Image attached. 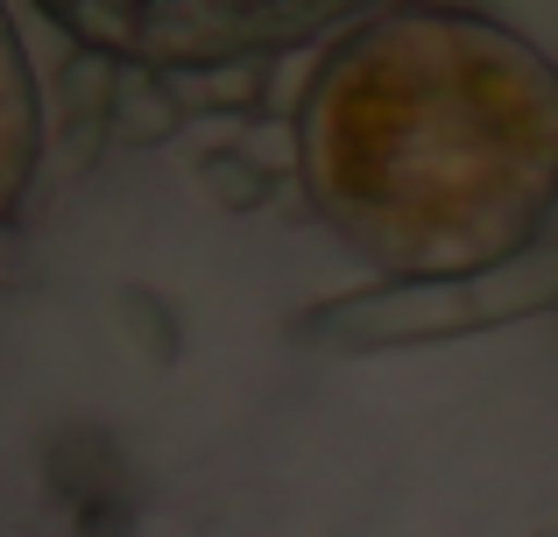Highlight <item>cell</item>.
<instances>
[{
	"mask_svg": "<svg viewBox=\"0 0 558 537\" xmlns=\"http://www.w3.org/2000/svg\"><path fill=\"white\" fill-rule=\"evenodd\" d=\"M298 184L381 283L495 269L558 206V64L481 8L361 14L298 99Z\"/></svg>",
	"mask_w": 558,
	"mask_h": 537,
	"instance_id": "cell-1",
	"label": "cell"
},
{
	"mask_svg": "<svg viewBox=\"0 0 558 537\" xmlns=\"http://www.w3.org/2000/svg\"><path fill=\"white\" fill-rule=\"evenodd\" d=\"M537 312H558V234L474 276L368 283L347 290V297H326L290 318V340L332 346V354H375V346H438V340H466V332H502Z\"/></svg>",
	"mask_w": 558,
	"mask_h": 537,
	"instance_id": "cell-2",
	"label": "cell"
},
{
	"mask_svg": "<svg viewBox=\"0 0 558 537\" xmlns=\"http://www.w3.org/2000/svg\"><path fill=\"white\" fill-rule=\"evenodd\" d=\"M318 28H354L347 8H227V0H156L142 8V57L163 78L184 71H219V64H247V57H276L290 42L318 36Z\"/></svg>",
	"mask_w": 558,
	"mask_h": 537,
	"instance_id": "cell-3",
	"label": "cell"
},
{
	"mask_svg": "<svg viewBox=\"0 0 558 537\" xmlns=\"http://www.w3.org/2000/svg\"><path fill=\"white\" fill-rule=\"evenodd\" d=\"M36 163H43V93H36V71H28L22 28L0 8V227L28 198Z\"/></svg>",
	"mask_w": 558,
	"mask_h": 537,
	"instance_id": "cell-4",
	"label": "cell"
},
{
	"mask_svg": "<svg viewBox=\"0 0 558 537\" xmlns=\"http://www.w3.org/2000/svg\"><path fill=\"white\" fill-rule=\"evenodd\" d=\"M184 127V99L178 78H163L156 64H121L113 71V99H107V135L121 149H156Z\"/></svg>",
	"mask_w": 558,
	"mask_h": 537,
	"instance_id": "cell-5",
	"label": "cell"
},
{
	"mask_svg": "<svg viewBox=\"0 0 558 537\" xmlns=\"http://www.w3.org/2000/svg\"><path fill=\"white\" fill-rule=\"evenodd\" d=\"M113 57L99 50H78L64 71H57V107H64V121H57V142H64V170H85L93 163V149L107 142V99H113Z\"/></svg>",
	"mask_w": 558,
	"mask_h": 537,
	"instance_id": "cell-6",
	"label": "cell"
},
{
	"mask_svg": "<svg viewBox=\"0 0 558 537\" xmlns=\"http://www.w3.org/2000/svg\"><path fill=\"white\" fill-rule=\"evenodd\" d=\"M57 28L78 36V50H99L113 64H135L142 57V8H99V0H71V8H50Z\"/></svg>",
	"mask_w": 558,
	"mask_h": 537,
	"instance_id": "cell-7",
	"label": "cell"
},
{
	"mask_svg": "<svg viewBox=\"0 0 558 537\" xmlns=\"http://www.w3.org/2000/svg\"><path fill=\"white\" fill-rule=\"evenodd\" d=\"M198 184H205V198L227 206V212H255V206H269V192H276V178H262L241 149H205L198 156Z\"/></svg>",
	"mask_w": 558,
	"mask_h": 537,
	"instance_id": "cell-8",
	"label": "cell"
},
{
	"mask_svg": "<svg viewBox=\"0 0 558 537\" xmlns=\"http://www.w3.org/2000/svg\"><path fill=\"white\" fill-rule=\"evenodd\" d=\"M233 149H241L262 178H290V170H298V121H290V113H262Z\"/></svg>",
	"mask_w": 558,
	"mask_h": 537,
	"instance_id": "cell-9",
	"label": "cell"
}]
</instances>
